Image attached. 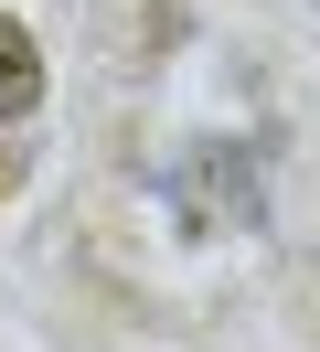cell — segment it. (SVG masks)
Instances as JSON below:
<instances>
[{
	"label": "cell",
	"instance_id": "6da1fadb",
	"mask_svg": "<svg viewBox=\"0 0 320 352\" xmlns=\"http://www.w3.org/2000/svg\"><path fill=\"white\" fill-rule=\"evenodd\" d=\"M43 107V43L0 11V118H32Z\"/></svg>",
	"mask_w": 320,
	"mask_h": 352
},
{
	"label": "cell",
	"instance_id": "7a4b0ae2",
	"mask_svg": "<svg viewBox=\"0 0 320 352\" xmlns=\"http://www.w3.org/2000/svg\"><path fill=\"white\" fill-rule=\"evenodd\" d=\"M11 182H21V160H11V150H0V203H11Z\"/></svg>",
	"mask_w": 320,
	"mask_h": 352
}]
</instances>
